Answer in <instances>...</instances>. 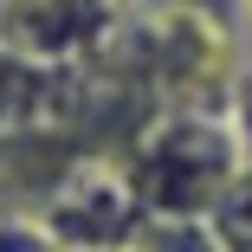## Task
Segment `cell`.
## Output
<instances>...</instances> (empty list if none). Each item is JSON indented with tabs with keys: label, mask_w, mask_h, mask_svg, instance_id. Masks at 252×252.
<instances>
[{
	"label": "cell",
	"mask_w": 252,
	"mask_h": 252,
	"mask_svg": "<svg viewBox=\"0 0 252 252\" xmlns=\"http://www.w3.org/2000/svg\"><path fill=\"white\" fill-rule=\"evenodd\" d=\"M226 129H233V142H239V156L252 162V65H239V78H233V91H226Z\"/></svg>",
	"instance_id": "7a4b0ae2"
},
{
	"label": "cell",
	"mask_w": 252,
	"mask_h": 252,
	"mask_svg": "<svg viewBox=\"0 0 252 252\" xmlns=\"http://www.w3.org/2000/svg\"><path fill=\"white\" fill-rule=\"evenodd\" d=\"M207 226L220 233L226 252H252V162H239V175L220 188V200L207 207Z\"/></svg>",
	"instance_id": "6da1fadb"
},
{
	"label": "cell",
	"mask_w": 252,
	"mask_h": 252,
	"mask_svg": "<svg viewBox=\"0 0 252 252\" xmlns=\"http://www.w3.org/2000/svg\"><path fill=\"white\" fill-rule=\"evenodd\" d=\"M156 7H162V13H181V20H207V26H214V20H239V13H246V0H156Z\"/></svg>",
	"instance_id": "3957f363"
},
{
	"label": "cell",
	"mask_w": 252,
	"mask_h": 252,
	"mask_svg": "<svg viewBox=\"0 0 252 252\" xmlns=\"http://www.w3.org/2000/svg\"><path fill=\"white\" fill-rule=\"evenodd\" d=\"M7 13H13V0H0V26H7Z\"/></svg>",
	"instance_id": "277c9868"
}]
</instances>
